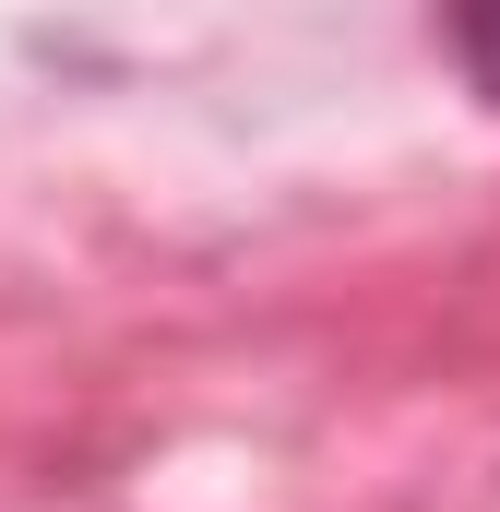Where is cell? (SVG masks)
I'll return each mask as SVG.
<instances>
[{"mask_svg":"<svg viewBox=\"0 0 500 512\" xmlns=\"http://www.w3.org/2000/svg\"><path fill=\"white\" fill-rule=\"evenodd\" d=\"M453 60H465V84L500 108V12H453Z\"/></svg>","mask_w":500,"mask_h":512,"instance_id":"6da1fadb","label":"cell"}]
</instances>
